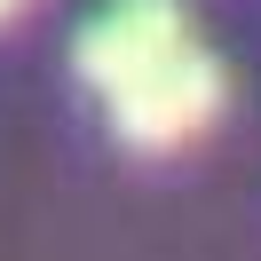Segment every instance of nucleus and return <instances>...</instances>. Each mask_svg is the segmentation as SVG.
<instances>
[{
  "mask_svg": "<svg viewBox=\"0 0 261 261\" xmlns=\"http://www.w3.org/2000/svg\"><path fill=\"white\" fill-rule=\"evenodd\" d=\"M190 48V16H182V0H111L95 24L80 32V80L87 87H127L143 80L150 64Z\"/></svg>",
  "mask_w": 261,
  "mask_h": 261,
  "instance_id": "nucleus-2",
  "label": "nucleus"
},
{
  "mask_svg": "<svg viewBox=\"0 0 261 261\" xmlns=\"http://www.w3.org/2000/svg\"><path fill=\"white\" fill-rule=\"evenodd\" d=\"M16 8H24V0H0V16H16Z\"/></svg>",
  "mask_w": 261,
  "mask_h": 261,
  "instance_id": "nucleus-3",
  "label": "nucleus"
},
{
  "mask_svg": "<svg viewBox=\"0 0 261 261\" xmlns=\"http://www.w3.org/2000/svg\"><path fill=\"white\" fill-rule=\"evenodd\" d=\"M222 64L198 48L166 56V64H150L143 80L111 87V135L127 150H182L190 135L214 127V111H222Z\"/></svg>",
  "mask_w": 261,
  "mask_h": 261,
  "instance_id": "nucleus-1",
  "label": "nucleus"
}]
</instances>
